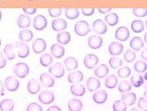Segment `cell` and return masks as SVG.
I'll return each instance as SVG.
<instances>
[{
  "mask_svg": "<svg viewBox=\"0 0 147 111\" xmlns=\"http://www.w3.org/2000/svg\"><path fill=\"white\" fill-rule=\"evenodd\" d=\"M74 29H75V32L76 33V35H78L79 37H85L86 35H88L90 32V30H91L89 23L86 21L77 22L75 24Z\"/></svg>",
  "mask_w": 147,
  "mask_h": 111,
  "instance_id": "1",
  "label": "cell"
},
{
  "mask_svg": "<svg viewBox=\"0 0 147 111\" xmlns=\"http://www.w3.org/2000/svg\"><path fill=\"white\" fill-rule=\"evenodd\" d=\"M13 70L14 75L18 78H25L29 73V67L27 63L19 62L13 66Z\"/></svg>",
  "mask_w": 147,
  "mask_h": 111,
  "instance_id": "2",
  "label": "cell"
},
{
  "mask_svg": "<svg viewBox=\"0 0 147 111\" xmlns=\"http://www.w3.org/2000/svg\"><path fill=\"white\" fill-rule=\"evenodd\" d=\"M55 95L53 92H51L50 90H45L44 92H41L38 95V100L45 105H50L54 102Z\"/></svg>",
  "mask_w": 147,
  "mask_h": 111,
  "instance_id": "3",
  "label": "cell"
},
{
  "mask_svg": "<svg viewBox=\"0 0 147 111\" xmlns=\"http://www.w3.org/2000/svg\"><path fill=\"white\" fill-rule=\"evenodd\" d=\"M49 74H51L54 78H61L65 75V68L59 62L54 63L49 68Z\"/></svg>",
  "mask_w": 147,
  "mask_h": 111,
  "instance_id": "4",
  "label": "cell"
},
{
  "mask_svg": "<svg viewBox=\"0 0 147 111\" xmlns=\"http://www.w3.org/2000/svg\"><path fill=\"white\" fill-rule=\"evenodd\" d=\"M47 24H48L47 19L45 18V16L42 14L36 15L33 20V27L36 30H38V31L44 30L47 27Z\"/></svg>",
  "mask_w": 147,
  "mask_h": 111,
  "instance_id": "5",
  "label": "cell"
},
{
  "mask_svg": "<svg viewBox=\"0 0 147 111\" xmlns=\"http://www.w3.org/2000/svg\"><path fill=\"white\" fill-rule=\"evenodd\" d=\"M92 28L93 31L98 35H104L107 32V26L104 21L101 19H98L94 21L92 23Z\"/></svg>",
  "mask_w": 147,
  "mask_h": 111,
  "instance_id": "6",
  "label": "cell"
},
{
  "mask_svg": "<svg viewBox=\"0 0 147 111\" xmlns=\"http://www.w3.org/2000/svg\"><path fill=\"white\" fill-rule=\"evenodd\" d=\"M130 32L128 28L125 26H121L119 27L116 30H115V38L120 42H125L127 41L129 37Z\"/></svg>",
  "mask_w": 147,
  "mask_h": 111,
  "instance_id": "7",
  "label": "cell"
},
{
  "mask_svg": "<svg viewBox=\"0 0 147 111\" xmlns=\"http://www.w3.org/2000/svg\"><path fill=\"white\" fill-rule=\"evenodd\" d=\"M5 85L9 92H15L20 87V82L16 77L10 76L5 78Z\"/></svg>",
  "mask_w": 147,
  "mask_h": 111,
  "instance_id": "8",
  "label": "cell"
},
{
  "mask_svg": "<svg viewBox=\"0 0 147 111\" xmlns=\"http://www.w3.org/2000/svg\"><path fill=\"white\" fill-rule=\"evenodd\" d=\"M98 62H99L98 57L96 54H93V53H90V54L86 55L84 60H83L84 66L88 69H93L98 64Z\"/></svg>",
  "mask_w": 147,
  "mask_h": 111,
  "instance_id": "9",
  "label": "cell"
},
{
  "mask_svg": "<svg viewBox=\"0 0 147 111\" xmlns=\"http://www.w3.org/2000/svg\"><path fill=\"white\" fill-rule=\"evenodd\" d=\"M47 47V44L45 40L43 38H36L32 44V50L35 53H42L45 51Z\"/></svg>",
  "mask_w": 147,
  "mask_h": 111,
  "instance_id": "10",
  "label": "cell"
},
{
  "mask_svg": "<svg viewBox=\"0 0 147 111\" xmlns=\"http://www.w3.org/2000/svg\"><path fill=\"white\" fill-rule=\"evenodd\" d=\"M103 45V38L98 35H92L88 39V45L90 49L98 50Z\"/></svg>",
  "mask_w": 147,
  "mask_h": 111,
  "instance_id": "11",
  "label": "cell"
},
{
  "mask_svg": "<svg viewBox=\"0 0 147 111\" xmlns=\"http://www.w3.org/2000/svg\"><path fill=\"white\" fill-rule=\"evenodd\" d=\"M15 46L17 48V55L18 57L24 59L29 55V47L24 42H16Z\"/></svg>",
  "mask_w": 147,
  "mask_h": 111,
  "instance_id": "12",
  "label": "cell"
},
{
  "mask_svg": "<svg viewBox=\"0 0 147 111\" xmlns=\"http://www.w3.org/2000/svg\"><path fill=\"white\" fill-rule=\"evenodd\" d=\"M124 46L121 43L112 42L108 46V52L112 56H119L123 53Z\"/></svg>",
  "mask_w": 147,
  "mask_h": 111,
  "instance_id": "13",
  "label": "cell"
},
{
  "mask_svg": "<svg viewBox=\"0 0 147 111\" xmlns=\"http://www.w3.org/2000/svg\"><path fill=\"white\" fill-rule=\"evenodd\" d=\"M39 80H40V83H41L42 85H44L45 87H48V88L52 87L55 84L54 77L49 73L41 74L40 77H39Z\"/></svg>",
  "mask_w": 147,
  "mask_h": 111,
  "instance_id": "14",
  "label": "cell"
},
{
  "mask_svg": "<svg viewBox=\"0 0 147 111\" xmlns=\"http://www.w3.org/2000/svg\"><path fill=\"white\" fill-rule=\"evenodd\" d=\"M100 86H101V83L97 77L90 76L86 81V87L90 93L96 92V91H98L100 88Z\"/></svg>",
  "mask_w": 147,
  "mask_h": 111,
  "instance_id": "15",
  "label": "cell"
},
{
  "mask_svg": "<svg viewBox=\"0 0 147 111\" xmlns=\"http://www.w3.org/2000/svg\"><path fill=\"white\" fill-rule=\"evenodd\" d=\"M51 28L54 31L61 32L67 28V21H65V20L62 18L55 19L54 21H52V22H51Z\"/></svg>",
  "mask_w": 147,
  "mask_h": 111,
  "instance_id": "16",
  "label": "cell"
},
{
  "mask_svg": "<svg viewBox=\"0 0 147 111\" xmlns=\"http://www.w3.org/2000/svg\"><path fill=\"white\" fill-rule=\"evenodd\" d=\"M93 100L97 104H104L107 100L108 94L105 90H99L93 94Z\"/></svg>",
  "mask_w": 147,
  "mask_h": 111,
  "instance_id": "17",
  "label": "cell"
},
{
  "mask_svg": "<svg viewBox=\"0 0 147 111\" xmlns=\"http://www.w3.org/2000/svg\"><path fill=\"white\" fill-rule=\"evenodd\" d=\"M27 88H28V92L30 94L35 95V94H37L38 92H40L41 85L36 78H31L28 83Z\"/></svg>",
  "mask_w": 147,
  "mask_h": 111,
  "instance_id": "18",
  "label": "cell"
},
{
  "mask_svg": "<svg viewBox=\"0 0 147 111\" xmlns=\"http://www.w3.org/2000/svg\"><path fill=\"white\" fill-rule=\"evenodd\" d=\"M51 53L56 59H60L65 54V48L59 44H54L51 46Z\"/></svg>",
  "mask_w": 147,
  "mask_h": 111,
  "instance_id": "19",
  "label": "cell"
},
{
  "mask_svg": "<svg viewBox=\"0 0 147 111\" xmlns=\"http://www.w3.org/2000/svg\"><path fill=\"white\" fill-rule=\"evenodd\" d=\"M83 80V73L80 70L73 71L68 75V82L72 85L79 84Z\"/></svg>",
  "mask_w": 147,
  "mask_h": 111,
  "instance_id": "20",
  "label": "cell"
},
{
  "mask_svg": "<svg viewBox=\"0 0 147 111\" xmlns=\"http://www.w3.org/2000/svg\"><path fill=\"white\" fill-rule=\"evenodd\" d=\"M70 92L73 95L77 96V97H82L85 94L86 89H85L84 85L79 83V84H76V85H72L70 87Z\"/></svg>",
  "mask_w": 147,
  "mask_h": 111,
  "instance_id": "21",
  "label": "cell"
},
{
  "mask_svg": "<svg viewBox=\"0 0 147 111\" xmlns=\"http://www.w3.org/2000/svg\"><path fill=\"white\" fill-rule=\"evenodd\" d=\"M144 45V42L140 37H134L130 40V43H129L130 48L133 51H136V52H138L141 49H143Z\"/></svg>",
  "mask_w": 147,
  "mask_h": 111,
  "instance_id": "22",
  "label": "cell"
},
{
  "mask_svg": "<svg viewBox=\"0 0 147 111\" xmlns=\"http://www.w3.org/2000/svg\"><path fill=\"white\" fill-rule=\"evenodd\" d=\"M121 100L127 105V106H132L136 102V94L135 93H125L121 95Z\"/></svg>",
  "mask_w": 147,
  "mask_h": 111,
  "instance_id": "23",
  "label": "cell"
},
{
  "mask_svg": "<svg viewBox=\"0 0 147 111\" xmlns=\"http://www.w3.org/2000/svg\"><path fill=\"white\" fill-rule=\"evenodd\" d=\"M83 104L81 99H71L67 102V108L69 111H82Z\"/></svg>",
  "mask_w": 147,
  "mask_h": 111,
  "instance_id": "24",
  "label": "cell"
},
{
  "mask_svg": "<svg viewBox=\"0 0 147 111\" xmlns=\"http://www.w3.org/2000/svg\"><path fill=\"white\" fill-rule=\"evenodd\" d=\"M17 24L20 28H27L31 24V19L27 14H20L17 18Z\"/></svg>",
  "mask_w": 147,
  "mask_h": 111,
  "instance_id": "25",
  "label": "cell"
},
{
  "mask_svg": "<svg viewBox=\"0 0 147 111\" xmlns=\"http://www.w3.org/2000/svg\"><path fill=\"white\" fill-rule=\"evenodd\" d=\"M109 73V68L106 64H101L97 67L94 70V75L98 78H104L106 77Z\"/></svg>",
  "mask_w": 147,
  "mask_h": 111,
  "instance_id": "26",
  "label": "cell"
},
{
  "mask_svg": "<svg viewBox=\"0 0 147 111\" xmlns=\"http://www.w3.org/2000/svg\"><path fill=\"white\" fill-rule=\"evenodd\" d=\"M64 65L67 71H74L78 68V62L75 57H67L64 60Z\"/></svg>",
  "mask_w": 147,
  "mask_h": 111,
  "instance_id": "27",
  "label": "cell"
},
{
  "mask_svg": "<svg viewBox=\"0 0 147 111\" xmlns=\"http://www.w3.org/2000/svg\"><path fill=\"white\" fill-rule=\"evenodd\" d=\"M33 37H34L33 32L28 28L22 29L19 33V38L20 39L22 42H26V43L30 42L33 39Z\"/></svg>",
  "mask_w": 147,
  "mask_h": 111,
  "instance_id": "28",
  "label": "cell"
},
{
  "mask_svg": "<svg viewBox=\"0 0 147 111\" xmlns=\"http://www.w3.org/2000/svg\"><path fill=\"white\" fill-rule=\"evenodd\" d=\"M71 40V35L67 31H61L57 35V42L61 45H66L69 44Z\"/></svg>",
  "mask_w": 147,
  "mask_h": 111,
  "instance_id": "29",
  "label": "cell"
},
{
  "mask_svg": "<svg viewBox=\"0 0 147 111\" xmlns=\"http://www.w3.org/2000/svg\"><path fill=\"white\" fill-rule=\"evenodd\" d=\"M14 109V102L11 99H3L0 102V110L1 111H13Z\"/></svg>",
  "mask_w": 147,
  "mask_h": 111,
  "instance_id": "30",
  "label": "cell"
},
{
  "mask_svg": "<svg viewBox=\"0 0 147 111\" xmlns=\"http://www.w3.org/2000/svg\"><path fill=\"white\" fill-rule=\"evenodd\" d=\"M105 21L109 26L113 27L119 22V16L116 13H109L105 17Z\"/></svg>",
  "mask_w": 147,
  "mask_h": 111,
  "instance_id": "31",
  "label": "cell"
},
{
  "mask_svg": "<svg viewBox=\"0 0 147 111\" xmlns=\"http://www.w3.org/2000/svg\"><path fill=\"white\" fill-rule=\"evenodd\" d=\"M118 84V77L115 75H110L108 77H107L105 81V85L108 89H113L116 87Z\"/></svg>",
  "mask_w": 147,
  "mask_h": 111,
  "instance_id": "32",
  "label": "cell"
},
{
  "mask_svg": "<svg viewBox=\"0 0 147 111\" xmlns=\"http://www.w3.org/2000/svg\"><path fill=\"white\" fill-rule=\"evenodd\" d=\"M131 29L135 33H141L144 29V24L140 20H135L131 22Z\"/></svg>",
  "mask_w": 147,
  "mask_h": 111,
  "instance_id": "33",
  "label": "cell"
},
{
  "mask_svg": "<svg viewBox=\"0 0 147 111\" xmlns=\"http://www.w3.org/2000/svg\"><path fill=\"white\" fill-rule=\"evenodd\" d=\"M4 53H5V56L10 60H14L16 57V54L13 51V45L12 44L5 45V46L4 47Z\"/></svg>",
  "mask_w": 147,
  "mask_h": 111,
  "instance_id": "34",
  "label": "cell"
},
{
  "mask_svg": "<svg viewBox=\"0 0 147 111\" xmlns=\"http://www.w3.org/2000/svg\"><path fill=\"white\" fill-rule=\"evenodd\" d=\"M134 69L136 72L144 73L147 70V63L143 60H138L134 63Z\"/></svg>",
  "mask_w": 147,
  "mask_h": 111,
  "instance_id": "35",
  "label": "cell"
},
{
  "mask_svg": "<svg viewBox=\"0 0 147 111\" xmlns=\"http://www.w3.org/2000/svg\"><path fill=\"white\" fill-rule=\"evenodd\" d=\"M39 62L43 67H49L53 62V57L50 53H45L40 57Z\"/></svg>",
  "mask_w": 147,
  "mask_h": 111,
  "instance_id": "36",
  "label": "cell"
},
{
  "mask_svg": "<svg viewBox=\"0 0 147 111\" xmlns=\"http://www.w3.org/2000/svg\"><path fill=\"white\" fill-rule=\"evenodd\" d=\"M131 88H132V85L129 81H128V80H122V81L120 83V85H118V90L121 93L130 92Z\"/></svg>",
  "mask_w": 147,
  "mask_h": 111,
  "instance_id": "37",
  "label": "cell"
},
{
  "mask_svg": "<svg viewBox=\"0 0 147 111\" xmlns=\"http://www.w3.org/2000/svg\"><path fill=\"white\" fill-rule=\"evenodd\" d=\"M80 12L77 8H67L65 10V15L69 20H76L79 17Z\"/></svg>",
  "mask_w": 147,
  "mask_h": 111,
  "instance_id": "38",
  "label": "cell"
},
{
  "mask_svg": "<svg viewBox=\"0 0 147 111\" xmlns=\"http://www.w3.org/2000/svg\"><path fill=\"white\" fill-rule=\"evenodd\" d=\"M122 64H123V60L117 56H112L109 59V66L113 69L119 68L120 67L122 66Z\"/></svg>",
  "mask_w": 147,
  "mask_h": 111,
  "instance_id": "39",
  "label": "cell"
},
{
  "mask_svg": "<svg viewBox=\"0 0 147 111\" xmlns=\"http://www.w3.org/2000/svg\"><path fill=\"white\" fill-rule=\"evenodd\" d=\"M136 53H135V51H133V50L128 49L125 51L124 55H123V60L126 62L131 63L136 60Z\"/></svg>",
  "mask_w": 147,
  "mask_h": 111,
  "instance_id": "40",
  "label": "cell"
},
{
  "mask_svg": "<svg viewBox=\"0 0 147 111\" xmlns=\"http://www.w3.org/2000/svg\"><path fill=\"white\" fill-rule=\"evenodd\" d=\"M144 77L141 75H135L130 78V83L132 85V86L138 88L140 86H142V85L144 84Z\"/></svg>",
  "mask_w": 147,
  "mask_h": 111,
  "instance_id": "41",
  "label": "cell"
},
{
  "mask_svg": "<svg viewBox=\"0 0 147 111\" xmlns=\"http://www.w3.org/2000/svg\"><path fill=\"white\" fill-rule=\"evenodd\" d=\"M117 75L120 78H127L129 76H130L131 75V69L128 66H124L121 68H119V70L117 71Z\"/></svg>",
  "mask_w": 147,
  "mask_h": 111,
  "instance_id": "42",
  "label": "cell"
},
{
  "mask_svg": "<svg viewBox=\"0 0 147 111\" xmlns=\"http://www.w3.org/2000/svg\"><path fill=\"white\" fill-rule=\"evenodd\" d=\"M113 111H127L128 106L126 105L121 99H119V100H116V102H113Z\"/></svg>",
  "mask_w": 147,
  "mask_h": 111,
  "instance_id": "43",
  "label": "cell"
},
{
  "mask_svg": "<svg viewBox=\"0 0 147 111\" xmlns=\"http://www.w3.org/2000/svg\"><path fill=\"white\" fill-rule=\"evenodd\" d=\"M132 13L136 17L138 18H143L147 15V8H139V7H136L133 8Z\"/></svg>",
  "mask_w": 147,
  "mask_h": 111,
  "instance_id": "44",
  "label": "cell"
},
{
  "mask_svg": "<svg viewBox=\"0 0 147 111\" xmlns=\"http://www.w3.org/2000/svg\"><path fill=\"white\" fill-rule=\"evenodd\" d=\"M48 13H49V15L51 17L56 18V17H59V16L61 15L62 9L61 8H49L48 9Z\"/></svg>",
  "mask_w": 147,
  "mask_h": 111,
  "instance_id": "45",
  "label": "cell"
},
{
  "mask_svg": "<svg viewBox=\"0 0 147 111\" xmlns=\"http://www.w3.org/2000/svg\"><path fill=\"white\" fill-rule=\"evenodd\" d=\"M26 111H43V108L36 102H31L28 105Z\"/></svg>",
  "mask_w": 147,
  "mask_h": 111,
  "instance_id": "46",
  "label": "cell"
},
{
  "mask_svg": "<svg viewBox=\"0 0 147 111\" xmlns=\"http://www.w3.org/2000/svg\"><path fill=\"white\" fill-rule=\"evenodd\" d=\"M138 107L142 111H147V99H145L144 97L139 98L138 102Z\"/></svg>",
  "mask_w": 147,
  "mask_h": 111,
  "instance_id": "47",
  "label": "cell"
},
{
  "mask_svg": "<svg viewBox=\"0 0 147 111\" xmlns=\"http://www.w3.org/2000/svg\"><path fill=\"white\" fill-rule=\"evenodd\" d=\"M81 11H82V14L84 15V16H91L93 15L94 12H95V8L94 7H83L81 9Z\"/></svg>",
  "mask_w": 147,
  "mask_h": 111,
  "instance_id": "48",
  "label": "cell"
},
{
  "mask_svg": "<svg viewBox=\"0 0 147 111\" xmlns=\"http://www.w3.org/2000/svg\"><path fill=\"white\" fill-rule=\"evenodd\" d=\"M36 8H28V7H24V8H22V11L25 13V14H27L28 15H33V14H35L36 13Z\"/></svg>",
  "mask_w": 147,
  "mask_h": 111,
  "instance_id": "49",
  "label": "cell"
},
{
  "mask_svg": "<svg viewBox=\"0 0 147 111\" xmlns=\"http://www.w3.org/2000/svg\"><path fill=\"white\" fill-rule=\"evenodd\" d=\"M6 66V59L5 55L0 52V68H4Z\"/></svg>",
  "mask_w": 147,
  "mask_h": 111,
  "instance_id": "50",
  "label": "cell"
},
{
  "mask_svg": "<svg viewBox=\"0 0 147 111\" xmlns=\"http://www.w3.org/2000/svg\"><path fill=\"white\" fill-rule=\"evenodd\" d=\"M98 11L101 14H109L112 11V8L111 7H107V8H98Z\"/></svg>",
  "mask_w": 147,
  "mask_h": 111,
  "instance_id": "51",
  "label": "cell"
},
{
  "mask_svg": "<svg viewBox=\"0 0 147 111\" xmlns=\"http://www.w3.org/2000/svg\"><path fill=\"white\" fill-rule=\"evenodd\" d=\"M141 57H142V59L144 60V62H147V48H144L142 51Z\"/></svg>",
  "mask_w": 147,
  "mask_h": 111,
  "instance_id": "52",
  "label": "cell"
},
{
  "mask_svg": "<svg viewBox=\"0 0 147 111\" xmlns=\"http://www.w3.org/2000/svg\"><path fill=\"white\" fill-rule=\"evenodd\" d=\"M47 111H62L61 108L58 106H51L48 108Z\"/></svg>",
  "mask_w": 147,
  "mask_h": 111,
  "instance_id": "53",
  "label": "cell"
},
{
  "mask_svg": "<svg viewBox=\"0 0 147 111\" xmlns=\"http://www.w3.org/2000/svg\"><path fill=\"white\" fill-rule=\"evenodd\" d=\"M0 95L1 96L5 95V87H4L3 82L1 81V80H0Z\"/></svg>",
  "mask_w": 147,
  "mask_h": 111,
  "instance_id": "54",
  "label": "cell"
},
{
  "mask_svg": "<svg viewBox=\"0 0 147 111\" xmlns=\"http://www.w3.org/2000/svg\"><path fill=\"white\" fill-rule=\"evenodd\" d=\"M144 41L145 44H147V32L144 33Z\"/></svg>",
  "mask_w": 147,
  "mask_h": 111,
  "instance_id": "55",
  "label": "cell"
},
{
  "mask_svg": "<svg viewBox=\"0 0 147 111\" xmlns=\"http://www.w3.org/2000/svg\"><path fill=\"white\" fill-rule=\"evenodd\" d=\"M144 80H146L147 81V72H144Z\"/></svg>",
  "mask_w": 147,
  "mask_h": 111,
  "instance_id": "56",
  "label": "cell"
},
{
  "mask_svg": "<svg viewBox=\"0 0 147 111\" xmlns=\"http://www.w3.org/2000/svg\"><path fill=\"white\" fill-rule=\"evenodd\" d=\"M130 111H140L138 108H132V109H130Z\"/></svg>",
  "mask_w": 147,
  "mask_h": 111,
  "instance_id": "57",
  "label": "cell"
},
{
  "mask_svg": "<svg viewBox=\"0 0 147 111\" xmlns=\"http://www.w3.org/2000/svg\"><path fill=\"white\" fill-rule=\"evenodd\" d=\"M144 98H145V99H147V90L145 91V92H144Z\"/></svg>",
  "mask_w": 147,
  "mask_h": 111,
  "instance_id": "58",
  "label": "cell"
},
{
  "mask_svg": "<svg viewBox=\"0 0 147 111\" xmlns=\"http://www.w3.org/2000/svg\"><path fill=\"white\" fill-rule=\"evenodd\" d=\"M1 19H2V13L0 11V21H1Z\"/></svg>",
  "mask_w": 147,
  "mask_h": 111,
  "instance_id": "59",
  "label": "cell"
},
{
  "mask_svg": "<svg viewBox=\"0 0 147 111\" xmlns=\"http://www.w3.org/2000/svg\"><path fill=\"white\" fill-rule=\"evenodd\" d=\"M145 27H146V28H147V20L145 21Z\"/></svg>",
  "mask_w": 147,
  "mask_h": 111,
  "instance_id": "60",
  "label": "cell"
},
{
  "mask_svg": "<svg viewBox=\"0 0 147 111\" xmlns=\"http://www.w3.org/2000/svg\"><path fill=\"white\" fill-rule=\"evenodd\" d=\"M0 46H1V38H0Z\"/></svg>",
  "mask_w": 147,
  "mask_h": 111,
  "instance_id": "61",
  "label": "cell"
},
{
  "mask_svg": "<svg viewBox=\"0 0 147 111\" xmlns=\"http://www.w3.org/2000/svg\"><path fill=\"white\" fill-rule=\"evenodd\" d=\"M29 1H32V0H29Z\"/></svg>",
  "mask_w": 147,
  "mask_h": 111,
  "instance_id": "62",
  "label": "cell"
}]
</instances>
